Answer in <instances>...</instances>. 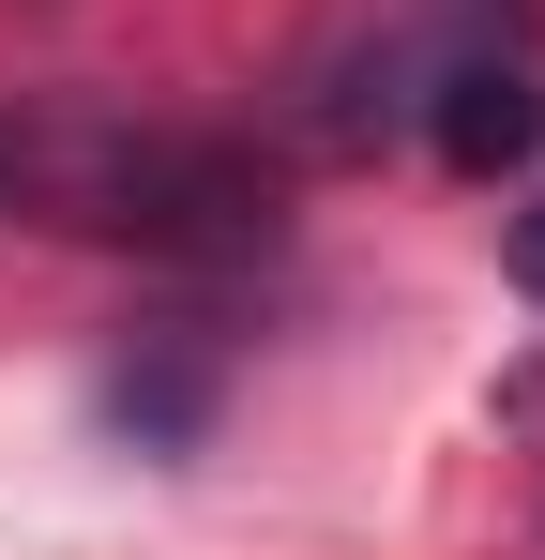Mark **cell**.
<instances>
[{
    "instance_id": "cell-1",
    "label": "cell",
    "mask_w": 545,
    "mask_h": 560,
    "mask_svg": "<svg viewBox=\"0 0 545 560\" xmlns=\"http://www.w3.org/2000/svg\"><path fill=\"white\" fill-rule=\"evenodd\" d=\"M91 228L167 243V258H258L272 167H243L228 137H121V152H91Z\"/></svg>"
},
{
    "instance_id": "cell-2",
    "label": "cell",
    "mask_w": 545,
    "mask_h": 560,
    "mask_svg": "<svg viewBox=\"0 0 545 560\" xmlns=\"http://www.w3.org/2000/svg\"><path fill=\"white\" fill-rule=\"evenodd\" d=\"M425 137H440V167L500 183V167L545 152V92L515 77V61H440V77H425Z\"/></svg>"
},
{
    "instance_id": "cell-3",
    "label": "cell",
    "mask_w": 545,
    "mask_h": 560,
    "mask_svg": "<svg viewBox=\"0 0 545 560\" xmlns=\"http://www.w3.org/2000/svg\"><path fill=\"white\" fill-rule=\"evenodd\" d=\"M515 288H531V303H545V197H531V212H515Z\"/></svg>"
}]
</instances>
